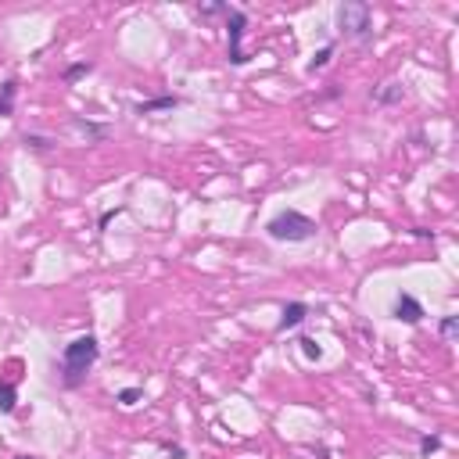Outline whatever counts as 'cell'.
<instances>
[{
    "instance_id": "1",
    "label": "cell",
    "mask_w": 459,
    "mask_h": 459,
    "mask_svg": "<svg viewBox=\"0 0 459 459\" xmlns=\"http://www.w3.org/2000/svg\"><path fill=\"white\" fill-rule=\"evenodd\" d=\"M101 355V344L93 334H83L65 344V352H61V384L65 388H79L86 381V373L93 370V362Z\"/></svg>"
},
{
    "instance_id": "2",
    "label": "cell",
    "mask_w": 459,
    "mask_h": 459,
    "mask_svg": "<svg viewBox=\"0 0 459 459\" xmlns=\"http://www.w3.org/2000/svg\"><path fill=\"white\" fill-rule=\"evenodd\" d=\"M266 233L273 237V241L302 244V241H312V237H316V219H309V215H302V212L287 209V212H280V215L269 219V223H266Z\"/></svg>"
},
{
    "instance_id": "3",
    "label": "cell",
    "mask_w": 459,
    "mask_h": 459,
    "mask_svg": "<svg viewBox=\"0 0 459 459\" xmlns=\"http://www.w3.org/2000/svg\"><path fill=\"white\" fill-rule=\"evenodd\" d=\"M338 25L344 36H352L359 43L373 40V14H370V4H341L338 8Z\"/></svg>"
},
{
    "instance_id": "4",
    "label": "cell",
    "mask_w": 459,
    "mask_h": 459,
    "mask_svg": "<svg viewBox=\"0 0 459 459\" xmlns=\"http://www.w3.org/2000/svg\"><path fill=\"white\" fill-rule=\"evenodd\" d=\"M223 14H226V36H230V61H233V65H248V54H244V47H241L248 14L241 8H226Z\"/></svg>"
},
{
    "instance_id": "5",
    "label": "cell",
    "mask_w": 459,
    "mask_h": 459,
    "mask_svg": "<svg viewBox=\"0 0 459 459\" xmlns=\"http://www.w3.org/2000/svg\"><path fill=\"white\" fill-rule=\"evenodd\" d=\"M395 320H402V323H409V327H416V323L423 320V305L416 302L413 294H399V298H395Z\"/></svg>"
},
{
    "instance_id": "6",
    "label": "cell",
    "mask_w": 459,
    "mask_h": 459,
    "mask_svg": "<svg viewBox=\"0 0 459 459\" xmlns=\"http://www.w3.org/2000/svg\"><path fill=\"white\" fill-rule=\"evenodd\" d=\"M305 316H309V305H305V302H291V305H283L276 330L283 334V330H294V327H302V323H305Z\"/></svg>"
},
{
    "instance_id": "7",
    "label": "cell",
    "mask_w": 459,
    "mask_h": 459,
    "mask_svg": "<svg viewBox=\"0 0 459 459\" xmlns=\"http://www.w3.org/2000/svg\"><path fill=\"white\" fill-rule=\"evenodd\" d=\"M180 97H154V101H144V104H137V115H154V112H169V108H176Z\"/></svg>"
},
{
    "instance_id": "8",
    "label": "cell",
    "mask_w": 459,
    "mask_h": 459,
    "mask_svg": "<svg viewBox=\"0 0 459 459\" xmlns=\"http://www.w3.org/2000/svg\"><path fill=\"white\" fill-rule=\"evenodd\" d=\"M14 93H19V83L8 79V83L0 86V115H11L14 112Z\"/></svg>"
},
{
    "instance_id": "9",
    "label": "cell",
    "mask_w": 459,
    "mask_h": 459,
    "mask_svg": "<svg viewBox=\"0 0 459 459\" xmlns=\"http://www.w3.org/2000/svg\"><path fill=\"white\" fill-rule=\"evenodd\" d=\"M14 405H19V388L0 384V413H14Z\"/></svg>"
},
{
    "instance_id": "10",
    "label": "cell",
    "mask_w": 459,
    "mask_h": 459,
    "mask_svg": "<svg viewBox=\"0 0 459 459\" xmlns=\"http://www.w3.org/2000/svg\"><path fill=\"white\" fill-rule=\"evenodd\" d=\"M395 101H402L399 83H388V90H377V104H395Z\"/></svg>"
},
{
    "instance_id": "11",
    "label": "cell",
    "mask_w": 459,
    "mask_h": 459,
    "mask_svg": "<svg viewBox=\"0 0 459 459\" xmlns=\"http://www.w3.org/2000/svg\"><path fill=\"white\" fill-rule=\"evenodd\" d=\"M140 399H144V388H126V391H119V405H137Z\"/></svg>"
},
{
    "instance_id": "12",
    "label": "cell",
    "mask_w": 459,
    "mask_h": 459,
    "mask_svg": "<svg viewBox=\"0 0 459 459\" xmlns=\"http://www.w3.org/2000/svg\"><path fill=\"white\" fill-rule=\"evenodd\" d=\"M330 54H334V43H327L323 51H320V54H316V58L309 61V72H320V69L327 65V61H330Z\"/></svg>"
},
{
    "instance_id": "13",
    "label": "cell",
    "mask_w": 459,
    "mask_h": 459,
    "mask_svg": "<svg viewBox=\"0 0 459 459\" xmlns=\"http://www.w3.org/2000/svg\"><path fill=\"white\" fill-rule=\"evenodd\" d=\"M90 69H93L90 61H79V65H69V69H65V83H75V79H79V75H86Z\"/></svg>"
},
{
    "instance_id": "14",
    "label": "cell",
    "mask_w": 459,
    "mask_h": 459,
    "mask_svg": "<svg viewBox=\"0 0 459 459\" xmlns=\"http://www.w3.org/2000/svg\"><path fill=\"white\" fill-rule=\"evenodd\" d=\"M438 449H441V438H431V434L420 438V456L423 459H431V452H438Z\"/></svg>"
},
{
    "instance_id": "15",
    "label": "cell",
    "mask_w": 459,
    "mask_h": 459,
    "mask_svg": "<svg viewBox=\"0 0 459 459\" xmlns=\"http://www.w3.org/2000/svg\"><path fill=\"white\" fill-rule=\"evenodd\" d=\"M75 130H83L90 137H108V126H93V122H83V119H75Z\"/></svg>"
},
{
    "instance_id": "16",
    "label": "cell",
    "mask_w": 459,
    "mask_h": 459,
    "mask_svg": "<svg viewBox=\"0 0 459 459\" xmlns=\"http://www.w3.org/2000/svg\"><path fill=\"white\" fill-rule=\"evenodd\" d=\"M25 144H29V148H36V151H51V148H54L47 137H36V133H25Z\"/></svg>"
},
{
    "instance_id": "17",
    "label": "cell",
    "mask_w": 459,
    "mask_h": 459,
    "mask_svg": "<svg viewBox=\"0 0 459 459\" xmlns=\"http://www.w3.org/2000/svg\"><path fill=\"white\" fill-rule=\"evenodd\" d=\"M456 330H459V316H445L441 320V338H456Z\"/></svg>"
},
{
    "instance_id": "18",
    "label": "cell",
    "mask_w": 459,
    "mask_h": 459,
    "mask_svg": "<svg viewBox=\"0 0 459 459\" xmlns=\"http://www.w3.org/2000/svg\"><path fill=\"white\" fill-rule=\"evenodd\" d=\"M298 344H302V352H305L309 359H320V355H323V348H320V344H316L312 338H302V341H298Z\"/></svg>"
},
{
    "instance_id": "19",
    "label": "cell",
    "mask_w": 459,
    "mask_h": 459,
    "mask_svg": "<svg viewBox=\"0 0 459 459\" xmlns=\"http://www.w3.org/2000/svg\"><path fill=\"white\" fill-rule=\"evenodd\" d=\"M19 459H36V456H19Z\"/></svg>"
}]
</instances>
